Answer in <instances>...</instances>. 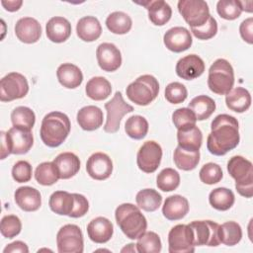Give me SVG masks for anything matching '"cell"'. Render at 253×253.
I'll use <instances>...</instances> for the list:
<instances>
[{
    "mask_svg": "<svg viewBox=\"0 0 253 253\" xmlns=\"http://www.w3.org/2000/svg\"><path fill=\"white\" fill-rule=\"evenodd\" d=\"M239 140V125L234 117L220 114L212 120L207 138V148L211 154L225 155L238 145Z\"/></svg>",
    "mask_w": 253,
    "mask_h": 253,
    "instance_id": "1",
    "label": "cell"
},
{
    "mask_svg": "<svg viewBox=\"0 0 253 253\" xmlns=\"http://www.w3.org/2000/svg\"><path fill=\"white\" fill-rule=\"evenodd\" d=\"M71 128L69 118L61 112H50L42 121L41 138L48 147H57L67 138Z\"/></svg>",
    "mask_w": 253,
    "mask_h": 253,
    "instance_id": "2",
    "label": "cell"
},
{
    "mask_svg": "<svg viewBox=\"0 0 253 253\" xmlns=\"http://www.w3.org/2000/svg\"><path fill=\"white\" fill-rule=\"evenodd\" d=\"M117 224L123 233L129 239H137L147 228V220L140 211L139 208L125 203L120 205L115 211Z\"/></svg>",
    "mask_w": 253,
    "mask_h": 253,
    "instance_id": "3",
    "label": "cell"
},
{
    "mask_svg": "<svg viewBox=\"0 0 253 253\" xmlns=\"http://www.w3.org/2000/svg\"><path fill=\"white\" fill-rule=\"evenodd\" d=\"M227 171L235 180V189L245 198L253 196V166L243 156H232L227 162Z\"/></svg>",
    "mask_w": 253,
    "mask_h": 253,
    "instance_id": "4",
    "label": "cell"
},
{
    "mask_svg": "<svg viewBox=\"0 0 253 253\" xmlns=\"http://www.w3.org/2000/svg\"><path fill=\"white\" fill-rule=\"evenodd\" d=\"M234 85V71L231 64L223 58L216 59L209 69L208 86L217 95H226Z\"/></svg>",
    "mask_w": 253,
    "mask_h": 253,
    "instance_id": "5",
    "label": "cell"
},
{
    "mask_svg": "<svg viewBox=\"0 0 253 253\" xmlns=\"http://www.w3.org/2000/svg\"><path fill=\"white\" fill-rule=\"evenodd\" d=\"M126 92L132 103L138 106H147L156 99L159 93V83L154 76L144 74L131 82Z\"/></svg>",
    "mask_w": 253,
    "mask_h": 253,
    "instance_id": "6",
    "label": "cell"
},
{
    "mask_svg": "<svg viewBox=\"0 0 253 253\" xmlns=\"http://www.w3.org/2000/svg\"><path fill=\"white\" fill-rule=\"evenodd\" d=\"M107 111V120L104 126V131L115 133L119 130L123 117L133 111V107L126 103L121 92H116L114 97L105 104Z\"/></svg>",
    "mask_w": 253,
    "mask_h": 253,
    "instance_id": "7",
    "label": "cell"
},
{
    "mask_svg": "<svg viewBox=\"0 0 253 253\" xmlns=\"http://www.w3.org/2000/svg\"><path fill=\"white\" fill-rule=\"evenodd\" d=\"M178 11L191 28L203 26L211 16L209 5L204 0H180Z\"/></svg>",
    "mask_w": 253,
    "mask_h": 253,
    "instance_id": "8",
    "label": "cell"
},
{
    "mask_svg": "<svg viewBox=\"0 0 253 253\" xmlns=\"http://www.w3.org/2000/svg\"><path fill=\"white\" fill-rule=\"evenodd\" d=\"M29 92L27 78L18 72H10L0 81V100L11 102L24 98Z\"/></svg>",
    "mask_w": 253,
    "mask_h": 253,
    "instance_id": "9",
    "label": "cell"
},
{
    "mask_svg": "<svg viewBox=\"0 0 253 253\" xmlns=\"http://www.w3.org/2000/svg\"><path fill=\"white\" fill-rule=\"evenodd\" d=\"M59 253H82L84 250L83 233L76 224L63 225L56 234Z\"/></svg>",
    "mask_w": 253,
    "mask_h": 253,
    "instance_id": "10",
    "label": "cell"
},
{
    "mask_svg": "<svg viewBox=\"0 0 253 253\" xmlns=\"http://www.w3.org/2000/svg\"><path fill=\"white\" fill-rule=\"evenodd\" d=\"M170 253H193L195 251L194 234L189 224H177L168 233Z\"/></svg>",
    "mask_w": 253,
    "mask_h": 253,
    "instance_id": "11",
    "label": "cell"
},
{
    "mask_svg": "<svg viewBox=\"0 0 253 253\" xmlns=\"http://www.w3.org/2000/svg\"><path fill=\"white\" fill-rule=\"evenodd\" d=\"M189 225L193 230L195 246L214 247L220 244L218 223L212 220H194Z\"/></svg>",
    "mask_w": 253,
    "mask_h": 253,
    "instance_id": "12",
    "label": "cell"
},
{
    "mask_svg": "<svg viewBox=\"0 0 253 253\" xmlns=\"http://www.w3.org/2000/svg\"><path fill=\"white\" fill-rule=\"evenodd\" d=\"M162 158V148L154 140L145 141L139 148L136 155L138 168L144 173H153L160 165Z\"/></svg>",
    "mask_w": 253,
    "mask_h": 253,
    "instance_id": "13",
    "label": "cell"
},
{
    "mask_svg": "<svg viewBox=\"0 0 253 253\" xmlns=\"http://www.w3.org/2000/svg\"><path fill=\"white\" fill-rule=\"evenodd\" d=\"M5 137L10 154H25L34 143L32 131L18 126H12L8 131H5Z\"/></svg>",
    "mask_w": 253,
    "mask_h": 253,
    "instance_id": "14",
    "label": "cell"
},
{
    "mask_svg": "<svg viewBox=\"0 0 253 253\" xmlns=\"http://www.w3.org/2000/svg\"><path fill=\"white\" fill-rule=\"evenodd\" d=\"M86 171L94 180H106L113 172L112 159L106 153L95 152L87 160Z\"/></svg>",
    "mask_w": 253,
    "mask_h": 253,
    "instance_id": "15",
    "label": "cell"
},
{
    "mask_svg": "<svg viewBox=\"0 0 253 253\" xmlns=\"http://www.w3.org/2000/svg\"><path fill=\"white\" fill-rule=\"evenodd\" d=\"M96 57L100 68L107 72L116 71L122 64L121 51L111 42L99 44L96 50Z\"/></svg>",
    "mask_w": 253,
    "mask_h": 253,
    "instance_id": "16",
    "label": "cell"
},
{
    "mask_svg": "<svg viewBox=\"0 0 253 253\" xmlns=\"http://www.w3.org/2000/svg\"><path fill=\"white\" fill-rule=\"evenodd\" d=\"M163 42L169 50L179 53L190 48L193 40L189 30L184 27H174L164 34Z\"/></svg>",
    "mask_w": 253,
    "mask_h": 253,
    "instance_id": "17",
    "label": "cell"
},
{
    "mask_svg": "<svg viewBox=\"0 0 253 253\" xmlns=\"http://www.w3.org/2000/svg\"><path fill=\"white\" fill-rule=\"evenodd\" d=\"M176 74L185 80L200 77L205 71V62L197 54H189L180 58L176 64Z\"/></svg>",
    "mask_w": 253,
    "mask_h": 253,
    "instance_id": "18",
    "label": "cell"
},
{
    "mask_svg": "<svg viewBox=\"0 0 253 253\" xmlns=\"http://www.w3.org/2000/svg\"><path fill=\"white\" fill-rule=\"evenodd\" d=\"M15 34L18 40L24 43H35L42 36L41 24L32 17H24L17 21Z\"/></svg>",
    "mask_w": 253,
    "mask_h": 253,
    "instance_id": "19",
    "label": "cell"
},
{
    "mask_svg": "<svg viewBox=\"0 0 253 253\" xmlns=\"http://www.w3.org/2000/svg\"><path fill=\"white\" fill-rule=\"evenodd\" d=\"M14 199L17 206L25 211H36L42 206L41 193L30 186L18 188L14 194Z\"/></svg>",
    "mask_w": 253,
    "mask_h": 253,
    "instance_id": "20",
    "label": "cell"
},
{
    "mask_svg": "<svg viewBox=\"0 0 253 253\" xmlns=\"http://www.w3.org/2000/svg\"><path fill=\"white\" fill-rule=\"evenodd\" d=\"M45 33L50 42L55 43L63 42L71 35V24L64 17H52L45 25Z\"/></svg>",
    "mask_w": 253,
    "mask_h": 253,
    "instance_id": "21",
    "label": "cell"
},
{
    "mask_svg": "<svg viewBox=\"0 0 253 253\" xmlns=\"http://www.w3.org/2000/svg\"><path fill=\"white\" fill-rule=\"evenodd\" d=\"M87 233L89 238L95 243L108 242L114 233L113 223L104 216H98L92 219L87 225Z\"/></svg>",
    "mask_w": 253,
    "mask_h": 253,
    "instance_id": "22",
    "label": "cell"
},
{
    "mask_svg": "<svg viewBox=\"0 0 253 253\" xmlns=\"http://www.w3.org/2000/svg\"><path fill=\"white\" fill-rule=\"evenodd\" d=\"M144 6L148 11V18L155 26H164L172 16V9L168 3L163 0H148L145 2H137Z\"/></svg>",
    "mask_w": 253,
    "mask_h": 253,
    "instance_id": "23",
    "label": "cell"
},
{
    "mask_svg": "<svg viewBox=\"0 0 253 253\" xmlns=\"http://www.w3.org/2000/svg\"><path fill=\"white\" fill-rule=\"evenodd\" d=\"M103 112L97 106H85L81 108L76 116L79 126L87 131L98 129L103 124Z\"/></svg>",
    "mask_w": 253,
    "mask_h": 253,
    "instance_id": "24",
    "label": "cell"
},
{
    "mask_svg": "<svg viewBox=\"0 0 253 253\" xmlns=\"http://www.w3.org/2000/svg\"><path fill=\"white\" fill-rule=\"evenodd\" d=\"M189 211V202L181 195H173L166 198L162 207L163 215L169 220L182 219Z\"/></svg>",
    "mask_w": 253,
    "mask_h": 253,
    "instance_id": "25",
    "label": "cell"
},
{
    "mask_svg": "<svg viewBox=\"0 0 253 253\" xmlns=\"http://www.w3.org/2000/svg\"><path fill=\"white\" fill-rule=\"evenodd\" d=\"M56 166L60 179L66 180L76 175L80 169V160L72 152H62L52 161Z\"/></svg>",
    "mask_w": 253,
    "mask_h": 253,
    "instance_id": "26",
    "label": "cell"
},
{
    "mask_svg": "<svg viewBox=\"0 0 253 253\" xmlns=\"http://www.w3.org/2000/svg\"><path fill=\"white\" fill-rule=\"evenodd\" d=\"M58 82L67 89H75L79 87L83 81L81 69L72 63H63L56 70Z\"/></svg>",
    "mask_w": 253,
    "mask_h": 253,
    "instance_id": "27",
    "label": "cell"
},
{
    "mask_svg": "<svg viewBox=\"0 0 253 253\" xmlns=\"http://www.w3.org/2000/svg\"><path fill=\"white\" fill-rule=\"evenodd\" d=\"M76 34L83 42H94L100 38L102 27L97 18L93 16H85L77 22Z\"/></svg>",
    "mask_w": 253,
    "mask_h": 253,
    "instance_id": "28",
    "label": "cell"
},
{
    "mask_svg": "<svg viewBox=\"0 0 253 253\" xmlns=\"http://www.w3.org/2000/svg\"><path fill=\"white\" fill-rule=\"evenodd\" d=\"M74 205L75 200L73 194H70L66 191L53 192L48 201L50 210L59 215L70 216L73 211Z\"/></svg>",
    "mask_w": 253,
    "mask_h": 253,
    "instance_id": "29",
    "label": "cell"
},
{
    "mask_svg": "<svg viewBox=\"0 0 253 253\" xmlns=\"http://www.w3.org/2000/svg\"><path fill=\"white\" fill-rule=\"evenodd\" d=\"M177 140L178 146L181 148L190 151H199L203 142V134L197 126H193L178 129Z\"/></svg>",
    "mask_w": 253,
    "mask_h": 253,
    "instance_id": "30",
    "label": "cell"
},
{
    "mask_svg": "<svg viewBox=\"0 0 253 253\" xmlns=\"http://www.w3.org/2000/svg\"><path fill=\"white\" fill-rule=\"evenodd\" d=\"M225 103L229 110L236 113H244L251 106V95L247 89L236 87L225 95Z\"/></svg>",
    "mask_w": 253,
    "mask_h": 253,
    "instance_id": "31",
    "label": "cell"
},
{
    "mask_svg": "<svg viewBox=\"0 0 253 253\" xmlns=\"http://www.w3.org/2000/svg\"><path fill=\"white\" fill-rule=\"evenodd\" d=\"M86 95L95 101H102L107 99L112 92L111 83L102 76H96L91 78L85 87Z\"/></svg>",
    "mask_w": 253,
    "mask_h": 253,
    "instance_id": "32",
    "label": "cell"
},
{
    "mask_svg": "<svg viewBox=\"0 0 253 253\" xmlns=\"http://www.w3.org/2000/svg\"><path fill=\"white\" fill-rule=\"evenodd\" d=\"M189 109L195 114L197 121H204L212 115L215 110V103L207 95H199L191 100Z\"/></svg>",
    "mask_w": 253,
    "mask_h": 253,
    "instance_id": "33",
    "label": "cell"
},
{
    "mask_svg": "<svg viewBox=\"0 0 253 253\" xmlns=\"http://www.w3.org/2000/svg\"><path fill=\"white\" fill-rule=\"evenodd\" d=\"M209 202L213 209L224 211L229 210L233 206L235 202V197L230 189L219 187L213 189L210 193Z\"/></svg>",
    "mask_w": 253,
    "mask_h": 253,
    "instance_id": "34",
    "label": "cell"
},
{
    "mask_svg": "<svg viewBox=\"0 0 253 253\" xmlns=\"http://www.w3.org/2000/svg\"><path fill=\"white\" fill-rule=\"evenodd\" d=\"M106 26L110 32L116 35L128 33L132 26L131 18L125 12L116 11L111 13L106 19Z\"/></svg>",
    "mask_w": 253,
    "mask_h": 253,
    "instance_id": "35",
    "label": "cell"
},
{
    "mask_svg": "<svg viewBox=\"0 0 253 253\" xmlns=\"http://www.w3.org/2000/svg\"><path fill=\"white\" fill-rule=\"evenodd\" d=\"M173 160L177 168L184 171H191L200 162V151H190L177 146L173 153Z\"/></svg>",
    "mask_w": 253,
    "mask_h": 253,
    "instance_id": "36",
    "label": "cell"
},
{
    "mask_svg": "<svg viewBox=\"0 0 253 253\" xmlns=\"http://www.w3.org/2000/svg\"><path fill=\"white\" fill-rule=\"evenodd\" d=\"M135 201L139 209L145 211H155L161 206L162 197L154 189H143L136 194Z\"/></svg>",
    "mask_w": 253,
    "mask_h": 253,
    "instance_id": "37",
    "label": "cell"
},
{
    "mask_svg": "<svg viewBox=\"0 0 253 253\" xmlns=\"http://www.w3.org/2000/svg\"><path fill=\"white\" fill-rule=\"evenodd\" d=\"M35 178L42 186H51L60 179L58 170L53 162H42L39 164L35 171Z\"/></svg>",
    "mask_w": 253,
    "mask_h": 253,
    "instance_id": "38",
    "label": "cell"
},
{
    "mask_svg": "<svg viewBox=\"0 0 253 253\" xmlns=\"http://www.w3.org/2000/svg\"><path fill=\"white\" fill-rule=\"evenodd\" d=\"M218 234L220 243L226 246H234L242 238V229L237 222L226 221L219 225Z\"/></svg>",
    "mask_w": 253,
    "mask_h": 253,
    "instance_id": "39",
    "label": "cell"
},
{
    "mask_svg": "<svg viewBox=\"0 0 253 253\" xmlns=\"http://www.w3.org/2000/svg\"><path fill=\"white\" fill-rule=\"evenodd\" d=\"M125 130L130 138L142 139L148 132V122L142 116H131L125 124Z\"/></svg>",
    "mask_w": 253,
    "mask_h": 253,
    "instance_id": "40",
    "label": "cell"
},
{
    "mask_svg": "<svg viewBox=\"0 0 253 253\" xmlns=\"http://www.w3.org/2000/svg\"><path fill=\"white\" fill-rule=\"evenodd\" d=\"M11 122L13 124V126H18L31 130L36 122V115L34 111L29 107L19 106L12 111Z\"/></svg>",
    "mask_w": 253,
    "mask_h": 253,
    "instance_id": "41",
    "label": "cell"
},
{
    "mask_svg": "<svg viewBox=\"0 0 253 253\" xmlns=\"http://www.w3.org/2000/svg\"><path fill=\"white\" fill-rule=\"evenodd\" d=\"M135 247L137 252L140 253H159L162 244L157 233L153 231H145L137 238Z\"/></svg>",
    "mask_w": 253,
    "mask_h": 253,
    "instance_id": "42",
    "label": "cell"
},
{
    "mask_svg": "<svg viewBox=\"0 0 253 253\" xmlns=\"http://www.w3.org/2000/svg\"><path fill=\"white\" fill-rule=\"evenodd\" d=\"M156 185L163 192H172L180 185V175L172 168H165L157 175Z\"/></svg>",
    "mask_w": 253,
    "mask_h": 253,
    "instance_id": "43",
    "label": "cell"
},
{
    "mask_svg": "<svg viewBox=\"0 0 253 253\" xmlns=\"http://www.w3.org/2000/svg\"><path fill=\"white\" fill-rule=\"evenodd\" d=\"M217 14L225 20H235L237 19L242 11L237 0H219L216 4Z\"/></svg>",
    "mask_w": 253,
    "mask_h": 253,
    "instance_id": "44",
    "label": "cell"
},
{
    "mask_svg": "<svg viewBox=\"0 0 253 253\" xmlns=\"http://www.w3.org/2000/svg\"><path fill=\"white\" fill-rule=\"evenodd\" d=\"M22 229V222L17 215L8 214L2 217L0 223L1 234L9 239L17 236Z\"/></svg>",
    "mask_w": 253,
    "mask_h": 253,
    "instance_id": "45",
    "label": "cell"
},
{
    "mask_svg": "<svg viewBox=\"0 0 253 253\" xmlns=\"http://www.w3.org/2000/svg\"><path fill=\"white\" fill-rule=\"evenodd\" d=\"M199 176L203 183L208 185H213L218 183L222 179L223 173L218 164L209 162L201 168Z\"/></svg>",
    "mask_w": 253,
    "mask_h": 253,
    "instance_id": "46",
    "label": "cell"
},
{
    "mask_svg": "<svg viewBox=\"0 0 253 253\" xmlns=\"http://www.w3.org/2000/svg\"><path fill=\"white\" fill-rule=\"evenodd\" d=\"M172 122L177 129L196 126L197 118L189 108H180L172 114Z\"/></svg>",
    "mask_w": 253,
    "mask_h": 253,
    "instance_id": "47",
    "label": "cell"
},
{
    "mask_svg": "<svg viewBox=\"0 0 253 253\" xmlns=\"http://www.w3.org/2000/svg\"><path fill=\"white\" fill-rule=\"evenodd\" d=\"M187 96V88L180 82H171L165 88V98L171 104L183 103Z\"/></svg>",
    "mask_w": 253,
    "mask_h": 253,
    "instance_id": "48",
    "label": "cell"
},
{
    "mask_svg": "<svg viewBox=\"0 0 253 253\" xmlns=\"http://www.w3.org/2000/svg\"><path fill=\"white\" fill-rule=\"evenodd\" d=\"M191 32L199 40H210L213 38L217 33L216 20L212 16H210L208 21L203 26L198 28H191Z\"/></svg>",
    "mask_w": 253,
    "mask_h": 253,
    "instance_id": "49",
    "label": "cell"
},
{
    "mask_svg": "<svg viewBox=\"0 0 253 253\" xmlns=\"http://www.w3.org/2000/svg\"><path fill=\"white\" fill-rule=\"evenodd\" d=\"M32 166L26 160L16 162L12 168V177L18 183L29 182L32 179Z\"/></svg>",
    "mask_w": 253,
    "mask_h": 253,
    "instance_id": "50",
    "label": "cell"
},
{
    "mask_svg": "<svg viewBox=\"0 0 253 253\" xmlns=\"http://www.w3.org/2000/svg\"><path fill=\"white\" fill-rule=\"evenodd\" d=\"M73 196H74V200H75V205H74L73 211L69 217H74V218L81 217V216L85 215L89 210L88 200L81 194L74 193Z\"/></svg>",
    "mask_w": 253,
    "mask_h": 253,
    "instance_id": "51",
    "label": "cell"
},
{
    "mask_svg": "<svg viewBox=\"0 0 253 253\" xmlns=\"http://www.w3.org/2000/svg\"><path fill=\"white\" fill-rule=\"evenodd\" d=\"M239 33L244 42L249 44L253 43V19H245L239 27Z\"/></svg>",
    "mask_w": 253,
    "mask_h": 253,
    "instance_id": "52",
    "label": "cell"
},
{
    "mask_svg": "<svg viewBox=\"0 0 253 253\" xmlns=\"http://www.w3.org/2000/svg\"><path fill=\"white\" fill-rule=\"evenodd\" d=\"M3 252L4 253H15V252L28 253L29 248H28L27 244L23 241H14L5 247Z\"/></svg>",
    "mask_w": 253,
    "mask_h": 253,
    "instance_id": "53",
    "label": "cell"
},
{
    "mask_svg": "<svg viewBox=\"0 0 253 253\" xmlns=\"http://www.w3.org/2000/svg\"><path fill=\"white\" fill-rule=\"evenodd\" d=\"M1 4L5 8V10L9 12H15L21 8L23 1L22 0H8V1L2 0Z\"/></svg>",
    "mask_w": 253,
    "mask_h": 253,
    "instance_id": "54",
    "label": "cell"
},
{
    "mask_svg": "<svg viewBox=\"0 0 253 253\" xmlns=\"http://www.w3.org/2000/svg\"><path fill=\"white\" fill-rule=\"evenodd\" d=\"M1 159H5L8 155H10L9 148H8V143L5 137V131H1Z\"/></svg>",
    "mask_w": 253,
    "mask_h": 253,
    "instance_id": "55",
    "label": "cell"
},
{
    "mask_svg": "<svg viewBox=\"0 0 253 253\" xmlns=\"http://www.w3.org/2000/svg\"><path fill=\"white\" fill-rule=\"evenodd\" d=\"M239 5L241 8V11H245V12H252V1H239Z\"/></svg>",
    "mask_w": 253,
    "mask_h": 253,
    "instance_id": "56",
    "label": "cell"
},
{
    "mask_svg": "<svg viewBox=\"0 0 253 253\" xmlns=\"http://www.w3.org/2000/svg\"><path fill=\"white\" fill-rule=\"evenodd\" d=\"M134 245H135V244H133V243L127 244V247L126 246L125 248H123V249H122V252H125V251H132V252H134L132 249H130V248H132V247H135Z\"/></svg>",
    "mask_w": 253,
    "mask_h": 253,
    "instance_id": "57",
    "label": "cell"
}]
</instances>
